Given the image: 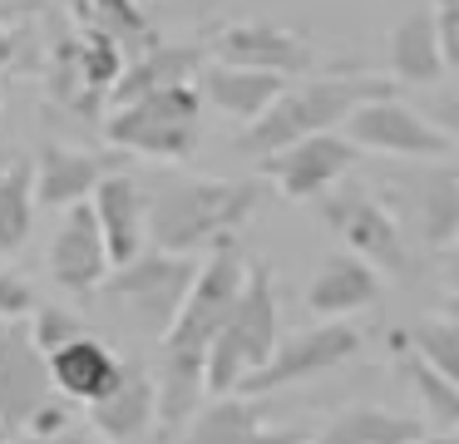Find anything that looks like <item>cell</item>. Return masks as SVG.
<instances>
[{"label":"cell","mask_w":459,"mask_h":444,"mask_svg":"<svg viewBox=\"0 0 459 444\" xmlns=\"http://www.w3.org/2000/svg\"><path fill=\"white\" fill-rule=\"evenodd\" d=\"M124 370V355L109 351L100 335L80 331L74 341H65L60 351L45 355V375H50V390H60L74 405H94Z\"/></svg>","instance_id":"ffe728a7"},{"label":"cell","mask_w":459,"mask_h":444,"mask_svg":"<svg viewBox=\"0 0 459 444\" xmlns=\"http://www.w3.org/2000/svg\"><path fill=\"white\" fill-rule=\"evenodd\" d=\"M70 400H55V395H45V400L40 405H35V410H30V420H25V430L21 434H60V430H70Z\"/></svg>","instance_id":"d6a6232c"},{"label":"cell","mask_w":459,"mask_h":444,"mask_svg":"<svg viewBox=\"0 0 459 444\" xmlns=\"http://www.w3.org/2000/svg\"><path fill=\"white\" fill-rule=\"evenodd\" d=\"M45 266H50V282L70 296H100V282L109 276V252H104L100 222H94L90 203L65 207L60 227L50 237V252H45Z\"/></svg>","instance_id":"9a60e30c"},{"label":"cell","mask_w":459,"mask_h":444,"mask_svg":"<svg viewBox=\"0 0 459 444\" xmlns=\"http://www.w3.org/2000/svg\"><path fill=\"white\" fill-rule=\"evenodd\" d=\"M281 84H287L281 74H267V69H247V65H222V59L203 65L198 79H193V89H198L203 104H212L218 114L238 118V124H252V118H257L262 109L277 99Z\"/></svg>","instance_id":"7402d4cb"},{"label":"cell","mask_w":459,"mask_h":444,"mask_svg":"<svg viewBox=\"0 0 459 444\" xmlns=\"http://www.w3.org/2000/svg\"><path fill=\"white\" fill-rule=\"evenodd\" d=\"M277 282L272 266L247 262L242 292L232 301V311L222 316L218 335L203 351V390L208 395H232L242 375H252L277 345Z\"/></svg>","instance_id":"3957f363"},{"label":"cell","mask_w":459,"mask_h":444,"mask_svg":"<svg viewBox=\"0 0 459 444\" xmlns=\"http://www.w3.org/2000/svg\"><path fill=\"white\" fill-rule=\"evenodd\" d=\"M356 158L360 153L346 144V134H311V138H297V144H281L272 153H262L257 178H267L291 203H316L326 187L351 178Z\"/></svg>","instance_id":"8fae6325"},{"label":"cell","mask_w":459,"mask_h":444,"mask_svg":"<svg viewBox=\"0 0 459 444\" xmlns=\"http://www.w3.org/2000/svg\"><path fill=\"white\" fill-rule=\"evenodd\" d=\"M410 351L420 355L425 365H435L439 375L459 380V316L455 311H439V316H420L415 326L395 331Z\"/></svg>","instance_id":"f1b7e54d"},{"label":"cell","mask_w":459,"mask_h":444,"mask_svg":"<svg viewBox=\"0 0 459 444\" xmlns=\"http://www.w3.org/2000/svg\"><path fill=\"white\" fill-rule=\"evenodd\" d=\"M390 361H395L400 375H405L410 395L420 400V420H429L435 430H455L459 424V380H449V375L435 370V365H425L400 335H390Z\"/></svg>","instance_id":"484cf974"},{"label":"cell","mask_w":459,"mask_h":444,"mask_svg":"<svg viewBox=\"0 0 459 444\" xmlns=\"http://www.w3.org/2000/svg\"><path fill=\"white\" fill-rule=\"evenodd\" d=\"M360 345H366V331L351 326V321L301 326V331H291V335H277L272 355L252 375H242L232 395L257 400V395H277V390L301 385V380H321V375H331V370H341V365L356 361Z\"/></svg>","instance_id":"52a82bcc"},{"label":"cell","mask_w":459,"mask_h":444,"mask_svg":"<svg viewBox=\"0 0 459 444\" xmlns=\"http://www.w3.org/2000/svg\"><path fill=\"white\" fill-rule=\"evenodd\" d=\"M316 213H321V227L336 232L341 247L356 252L360 262H370L376 272H390V276H410V266H415L410 262V237L380 193L341 178L336 187H326L316 197Z\"/></svg>","instance_id":"5b68a950"},{"label":"cell","mask_w":459,"mask_h":444,"mask_svg":"<svg viewBox=\"0 0 459 444\" xmlns=\"http://www.w3.org/2000/svg\"><path fill=\"white\" fill-rule=\"evenodd\" d=\"M50 375H45V355L35 351L25 321H0V444H11L25 430L30 410L45 400Z\"/></svg>","instance_id":"5bb4252c"},{"label":"cell","mask_w":459,"mask_h":444,"mask_svg":"<svg viewBox=\"0 0 459 444\" xmlns=\"http://www.w3.org/2000/svg\"><path fill=\"white\" fill-rule=\"evenodd\" d=\"M420 430H425L420 414H395V410H380V405H346L301 444H405Z\"/></svg>","instance_id":"d4e9b609"},{"label":"cell","mask_w":459,"mask_h":444,"mask_svg":"<svg viewBox=\"0 0 459 444\" xmlns=\"http://www.w3.org/2000/svg\"><path fill=\"white\" fill-rule=\"evenodd\" d=\"M84 203H90L94 222H100L109 266L129 262V257H139L143 247H149V197H143V183L134 173L109 168Z\"/></svg>","instance_id":"2e32d148"},{"label":"cell","mask_w":459,"mask_h":444,"mask_svg":"<svg viewBox=\"0 0 459 444\" xmlns=\"http://www.w3.org/2000/svg\"><path fill=\"white\" fill-rule=\"evenodd\" d=\"M124 69V55L114 39H104L100 30L80 25L55 45L50 65V94L60 104H70L74 114H100L109 104V89Z\"/></svg>","instance_id":"7c38bea8"},{"label":"cell","mask_w":459,"mask_h":444,"mask_svg":"<svg viewBox=\"0 0 459 444\" xmlns=\"http://www.w3.org/2000/svg\"><path fill=\"white\" fill-rule=\"evenodd\" d=\"M25 331H30L35 351L50 355V351H60L65 341H74V335L84 331V321L74 311H65V306H40V301H35L30 316H25Z\"/></svg>","instance_id":"f546056e"},{"label":"cell","mask_w":459,"mask_h":444,"mask_svg":"<svg viewBox=\"0 0 459 444\" xmlns=\"http://www.w3.org/2000/svg\"><path fill=\"white\" fill-rule=\"evenodd\" d=\"M429 25H435L445 69H459V0H435L429 5Z\"/></svg>","instance_id":"4dcf8cb0"},{"label":"cell","mask_w":459,"mask_h":444,"mask_svg":"<svg viewBox=\"0 0 459 444\" xmlns=\"http://www.w3.org/2000/svg\"><path fill=\"white\" fill-rule=\"evenodd\" d=\"M74 15H80V25L100 30L104 39H114L124 59L149 49L153 39H159L139 0H74Z\"/></svg>","instance_id":"4316f807"},{"label":"cell","mask_w":459,"mask_h":444,"mask_svg":"<svg viewBox=\"0 0 459 444\" xmlns=\"http://www.w3.org/2000/svg\"><path fill=\"white\" fill-rule=\"evenodd\" d=\"M212 55L222 65H247V69H267V74L297 79L316 65V45L307 35H297L281 20H238L212 39Z\"/></svg>","instance_id":"4fadbf2b"},{"label":"cell","mask_w":459,"mask_h":444,"mask_svg":"<svg viewBox=\"0 0 459 444\" xmlns=\"http://www.w3.org/2000/svg\"><path fill=\"white\" fill-rule=\"evenodd\" d=\"M35 5H40V0H0V25H5V20H15V15H30Z\"/></svg>","instance_id":"e575fe53"},{"label":"cell","mask_w":459,"mask_h":444,"mask_svg":"<svg viewBox=\"0 0 459 444\" xmlns=\"http://www.w3.org/2000/svg\"><path fill=\"white\" fill-rule=\"evenodd\" d=\"M385 69L395 84H415V89H429V84H439V74H449L435 25H429V10H410L385 35Z\"/></svg>","instance_id":"cb8c5ba5"},{"label":"cell","mask_w":459,"mask_h":444,"mask_svg":"<svg viewBox=\"0 0 459 444\" xmlns=\"http://www.w3.org/2000/svg\"><path fill=\"white\" fill-rule=\"evenodd\" d=\"M11 59H15V35L0 25V65H11Z\"/></svg>","instance_id":"8d00e7d4"},{"label":"cell","mask_w":459,"mask_h":444,"mask_svg":"<svg viewBox=\"0 0 459 444\" xmlns=\"http://www.w3.org/2000/svg\"><path fill=\"white\" fill-rule=\"evenodd\" d=\"M198 69H203L198 45H163V39H153L149 49L124 59L119 79L109 89V104H129V99L159 94V89H173V84H193Z\"/></svg>","instance_id":"603a6c76"},{"label":"cell","mask_w":459,"mask_h":444,"mask_svg":"<svg viewBox=\"0 0 459 444\" xmlns=\"http://www.w3.org/2000/svg\"><path fill=\"white\" fill-rule=\"evenodd\" d=\"M395 94V84L380 74H366V69H346V74H297L277 89L267 109H262L252 124H242L238 148L247 158H262L281 144H297V138L311 134H336L346 124V114L366 99Z\"/></svg>","instance_id":"7a4b0ae2"},{"label":"cell","mask_w":459,"mask_h":444,"mask_svg":"<svg viewBox=\"0 0 459 444\" xmlns=\"http://www.w3.org/2000/svg\"><path fill=\"white\" fill-rule=\"evenodd\" d=\"M30 306H35L30 282L0 266V321H25V316H30Z\"/></svg>","instance_id":"1f68e13d"},{"label":"cell","mask_w":459,"mask_h":444,"mask_svg":"<svg viewBox=\"0 0 459 444\" xmlns=\"http://www.w3.org/2000/svg\"><path fill=\"white\" fill-rule=\"evenodd\" d=\"M90 424L104 444H153V375L124 361L119 380L90 405Z\"/></svg>","instance_id":"d6986e66"},{"label":"cell","mask_w":459,"mask_h":444,"mask_svg":"<svg viewBox=\"0 0 459 444\" xmlns=\"http://www.w3.org/2000/svg\"><path fill=\"white\" fill-rule=\"evenodd\" d=\"M405 444H459V434L455 430H420L415 440H405Z\"/></svg>","instance_id":"d590c367"},{"label":"cell","mask_w":459,"mask_h":444,"mask_svg":"<svg viewBox=\"0 0 459 444\" xmlns=\"http://www.w3.org/2000/svg\"><path fill=\"white\" fill-rule=\"evenodd\" d=\"M35 227V178L30 158H11L0 168V257L21 252Z\"/></svg>","instance_id":"83f0119b"},{"label":"cell","mask_w":459,"mask_h":444,"mask_svg":"<svg viewBox=\"0 0 459 444\" xmlns=\"http://www.w3.org/2000/svg\"><path fill=\"white\" fill-rule=\"evenodd\" d=\"M104 138L109 148L134 158H153V163H183L193 158L203 138V99L193 84H173L159 94L129 99V104H109L104 114Z\"/></svg>","instance_id":"277c9868"},{"label":"cell","mask_w":459,"mask_h":444,"mask_svg":"<svg viewBox=\"0 0 459 444\" xmlns=\"http://www.w3.org/2000/svg\"><path fill=\"white\" fill-rule=\"evenodd\" d=\"M346 144L356 153H385V158H415V163H449L455 158V128L435 124L429 114L410 109L405 99L380 94L366 99L341 124Z\"/></svg>","instance_id":"ba28073f"},{"label":"cell","mask_w":459,"mask_h":444,"mask_svg":"<svg viewBox=\"0 0 459 444\" xmlns=\"http://www.w3.org/2000/svg\"><path fill=\"white\" fill-rule=\"evenodd\" d=\"M114 168V158L104 153H90V148H65V144H45L40 158L30 163V178H35V207H65L84 203L94 193L104 173Z\"/></svg>","instance_id":"44dd1931"},{"label":"cell","mask_w":459,"mask_h":444,"mask_svg":"<svg viewBox=\"0 0 459 444\" xmlns=\"http://www.w3.org/2000/svg\"><path fill=\"white\" fill-rule=\"evenodd\" d=\"M380 272L370 262H360L356 252H331L326 262L311 272L307 282V311L321 321H351L356 311H370L380 301Z\"/></svg>","instance_id":"ac0fdd59"},{"label":"cell","mask_w":459,"mask_h":444,"mask_svg":"<svg viewBox=\"0 0 459 444\" xmlns=\"http://www.w3.org/2000/svg\"><path fill=\"white\" fill-rule=\"evenodd\" d=\"M242 276H247V257L232 242L212 247L208 262H198V272H193V286H188V296H183L173 326L159 335V351L183 355V361H203V351H208V341L218 335L222 316L238 301Z\"/></svg>","instance_id":"9c48e42d"},{"label":"cell","mask_w":459,"mask_h":444,"mask_svg":"<svg viewBox=\"0 0 459 444\" xmlns=\"http://www.w3.org/2000/svg\"><path fill=\"white\" fill-rule=\"evenodd\" d=\"M307 430L272 424L267 410L247 395H212V405H198L178 444H301Z\"/></svg>","instance_id":"e0dca14e"},{"label":"cell","mask_w":459,"mask_h":444,"mask_svg":"<svg viewBox=\"0 0 459 444\" xmlns=\"http://www.w3.org/2000/svg\"><path fill=\"white\" fill-rule=\"evenodd\" d=\"M193 272H198V257L143 247L139 257L109 266V276L100 282V292L109 296L119 311H129L134 326H143L149 335H163L173 326V316H178L183 296H188Z\"/></svg>","instance_id":"8992f818"},{"label":"cell","mask_w":459,"mask_h":444,"mask_svg":"<svg viewBox=\"0 0 459 444\" xmlns=\"http://www.w3.org/2000/svg\"><path fill=\"white\" fill-rule=\"evenodd\" d=\"M11 444H90V434H84L80 424H70V430H60V434H15Z\"/></svg>","instance_id":"836d02e7"},{"label":"cell","mask_w":459,"mask_h":444,"mask_svg":"<svg viewBox=\"0 0 459 444\" xmlns=\"http://www.w3.org/2000/svg\"><path fill=\"white\" fill-rule=\"evenodd\" d=\"M390 213L400 227L415 232V242L435 257H449L459 242V173L455 163L425 168L415 178H395L390 183Z\"/></svg>","instance_id":"30bf717a"},{"label":"cell","mask_w":459,"mask_h":444,"mask_svg":"<svg viewBox=\"0 0 459 444\" xmlns=\"http://www.w3.org/2000/svg\"><path fill=\"white\" fill-rule=\"evenodd\" d=\"M149 197V247L159 252H212L232 242L252 222L262 203L257 178H193V173H163Z\"/></svg>","instance_id":"6da1fadb"}]
</instances>
